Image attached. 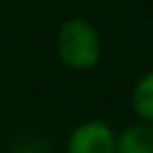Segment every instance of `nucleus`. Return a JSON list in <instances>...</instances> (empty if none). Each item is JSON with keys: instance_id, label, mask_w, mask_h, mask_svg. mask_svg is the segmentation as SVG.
Returning <instances> with one entry per match:
<instances>
[{"instance_id": "obj_1", "label": "nucleus", "mask_w": 153, "mask_h": 153, "mask_svg": "<svg viewBox=\"0 0 153 153\" xmlns=\"http://www.w3.org/2000/svg\"><path fill=\"white\" fill-rule=\"evenodd\" d=\"M56 54L72 70H92L101 59V38L86 18H70L56 34Z\"/></svg>"}, {"instance_id": "obj_2", "label": "nucleus", "mask_w": 153, "mask_h": 153, "mask_svg": "<svg viewBox=\"0 0 153 153\" xmlns=\"http://www.w3.org/2000/svg\"><path fill=\"white\" fill-rule=\"evenodd\" d=\"M65 153H115V133L106 122L88 120L70 133Z\"/></svg>"}, {"instance_id": "obj_4", "label": "nucleus", "mask_w": 153, "mask_h": 153, "mask_svg": "<svg viewBox=\"0 0 153 153\" xmlns=\"http://www.w3.org/2000/svg\"><path fill=\"white\" fill-rule=\"evenodd\" d=\"M131 104H133V110L140 120L146 122V124H153V70H149L135 83Z\"/></svg>"}, {"instance_id": "obj_3", "label": "nucleus", "mask_w": 153, "mask_h": 153, "mask_svg": "<svg viewBox=\"0 0 153 153\" xmlns=\"http://www.w3.org/2000/svg\"><path fill=\"white\" fill-rule=\"evenodd\" d=\"M115 153H153V124L137 122L115 135Z\"/></svg>"}]
</instances>
